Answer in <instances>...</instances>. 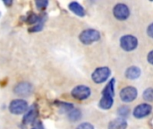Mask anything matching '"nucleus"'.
<instances>
[{"label":"nucleus","instance_id":"423d86ee","mask_svg":"<svg viewBox=\"0 0 153 129\" xmlns=\"http://www.w3.org/2000/svg\"><path fill=\"white\" fill-rule=\"evenodd\" d=\"M137 95H138L137 89L134 86H131V85L123 88L119 93L121 101L124 102H127V103L134 101L137 98Z\"/></svg>","mask_w":153,"mask_h":129},{"label":"nucleus","instance_id":"5701e85b","mask_svg":"<svg viewBox=\"0 0 153 129\" xmlns=\"http://www.w3.org/2000/svg\"><path fill=\"white\" fill-rule=\"evenodd\" d=\"M147 34L149 37L152 38L153 39V22L151 23L149 26H148V29H147Z\"/></svg>","mask_w":153,"mask_h":129},{"label":"nucleus","instance_id":"aec40b11","mask_svg":"<svg viewBox=\"0 0 153 129\" xmlns=\"http://www.w3.org/2000/svg\"><path fill=\"white\" fill-rule=\"evenodd\" d=\"M129 112H130V110L126 106H122L117 110V114L120 116V118H123V119L124 117H126L129 114Z\"/></svg>","mask_w":153,"mask_h":129},{"label":"nucleus","instance_id":"1a4fd4ad","mask_svg":"<svg viewBox=\"0 0 153 129\" xmlns=\"http://www.w3.org/2000/svg\"><path fill=\"white\" fill-rule=\"evenodd\" d=\"M13 92L19 96H28L32 92V85L27 82H22L13 88Z\"/></svg>","mask_w":153,"mask_h":129},{"label":"nucleus","instance_id":"412c9836","mask_svg":"<svg viewBox=\"0 0 153 129\" xmlns=\"http://www.w3.org/2000/svg\"><path fill=\"white\" fill-rule=\"evenodd\" d=\"M35 4L38 9L41 10V9H45L48 6V2L46 0H38V1H35Z\"/></svg>","mask_w":153,"mask_h":129},{"label":"nucleus","instance_id":"f8f14e48","mask_svg":"<svg viewBox=\"0 0 153 129\" xmlns=\"http://www.w3.org/2000/svg\"><path fill=\"white\" fill-rule=\"evenodd\" d=\"M114 104V97L110 95H102L99 106L102 110H109Z\"/></svg>","mask_w":153,"mask_h":129},{"label":"nucleus","instance_id":"4be33fe9","mask_svg":"<svg viewBox=\"0 0 153 129\" xmlns=\"http://www.w3.org/2000/svg\"><path fill=\"white\" fill-rule=\"evenodd\" d=\"M76 129H95L93 125H91V123H88V122H84V123H82L80 124L77 128Z\"/></svg>","mask_w":153,"mask_h":129},{"label":"nucleus","instance_id":"6ab92c4d","mask_svg":"<svg viewBox=\"0 0 153 129\" xmlns=\"http://www.w3.org/2000/svg\"><path fill=\"white\" fill-rule=\"evenodd\" d=\"M143 98L144 99V101L152 102L153 101V88L150 87L148 89H146L143 93Z\"/></svg>","mask_w":153,"mask_h":129},{"label":"nucleus","instance_id":"a211bd4d","mask_svg":"<svg viewBox=\"0 0 153 129\" xmlns=\"http://www.w3.org/2000/svg\"><path fill=\"white\" fill-rule=\"evenodd\" d=\"M39 21H40V16H39L34 13H30V14H28L26 19V22L29 24H37Z\"/></svg>","mask_w":153,"mask_h":129},{"label":"nucleus","instance_id":"f3484780","mask_svg":"<svg viewBox=\"0 0 153 129\" xmlns=\"http://www.w3.org/2000/svg\"><path fill=\"white\" fill-rule=\"evenodd\" d=\"M56 104L58 105L60 111L64 112V113H69L72 110H74V105L71 103H67V102H56Z\"/></svg>","mask_w":153,"mask_h":129},{"label":"nucleus","instance_id":"bb28decb","mask_svg":"<svg viewBox=\"0 0 153 129\" xmlns=\"http://www.w3.org/2000/svg\"><path fill=\"white\" fill-rule=\"evenodd\" d=\"M31 129H36V128H31Z\"/></svg>","mask_w":153,"mask_h":129},{"label":"nucleus","instance_id":"dca6fc26","mask_svg":"<svg viewBox=\"0 0 153 129\" xmlns=\"http://www.w3.org/2000/svg\"><path fill=\"white\" fill-rule=\"evenodd\" d=\"M82 118V111L79 109H74L68 113V119L72 122H76Z\"/></svg>","mask_w":153,"mask_h":129},{"label":"nucleus","instance_id":"0eeeda50","mask_svg":"<svg viewBox=\"0 0 153 129\" xmlns=\"http://www.w3.org/2000/svg\"><path fill=\"white\" fill-rule=\"evenodd\" d=\"M91 89L86 85H77L71 92L72 96L78 101L87 100L91 96Z\"/></svg>","mask_w":153,"mask_h":129},{"label":"nucleus","instance_id":"9b49d317","mask_svg":"<svg viewBox=\"0 0 153 129\" xmlns=\"http://www.w3.org/2000/svg\"><path fill=\"white\" fill-rule=\"evenodd\" d=\"M127 122L123 118H117L113 119L108 124V129H126Z\"/></svg>","mask_w":153,"mask_h":129},{"label":"nucleus","instance_id":"20e7f679","mask_svg":"<svg viewBox=\"0 0 153 129\" xmlns=\"http://www.w3.org/2000/svg\"><path fill=\"white\" fill-rule=\"evenodd\" d=\"M111 71L108 66H100L94 70L91 75V79L95 84H102L110 76Z\"/></svg>","mask_w":153,"mask_h":129},{"label":"nucleus","instance_id":"f257e3e1","mask_svg":"<svg viewBox=\"0 0 153 129\" xmlns=\"http://www.w3.org/2000/svg\"><path fill=\"white\" fill-rule=\"evenodd\" d=\"M100 39V33L94 29H87L82 31L79 35L80 41L84 45H91Z\"/></svg>","mask_w":153,"mask_h":129},{"label":"nucleus","instance_id":"f03ea898","mask_svg":"<svg viewBox=\"0 0 153 129\" xmlns=\"http://www.w3.org/2000/svg\"><path fill=\"white\" fill-rule=\"evenodd\" d=\"M120 47L126 52H131L138 47V40L131 34L124 35L120 38Z\"/></svg>","mask_w":153,"mask_h":129},{"label":"nucleus","instance_id":"9d476101","mask_svg":"<svg viewBox=\"0 0 153 129\" xmlns=\"http://www.w3.org/2000/svg\"><path fill=\"white\" fill-rule=\"evenodd\" d=\"M37 116H38V109L35 105H33L30 108H29L28 110L25 112V114L23 116V119H22L23 124L29 125V124L35 122Z\"/></svg>","mask_w":153,"mask_h":129},{"label":"nucleus","instance_id":"39448f33","mask_svg":"<svg viewBox=\"0 0 153 129\" xmlns=\"http://www.w3.org/2000/svg\"><path fill=\"white\" fill-rule=\"evenodd\" d=\"M130 9L129 7L123 3H118L117 4L114 8H113V14L116 19L119 21H126L129 18L130 16Z\"/></svg>","mask_w":153,"mask_h":129},{"label":"nucleus","instance_id":"ddd939ff","mask_svg":"<svg viewBox=\"0 0 153 129\" xmlns=\"http://www.w3.org/2000/svg\"><path fill=\"white\" fill-rule=\"evenodd\" d=\"M141 75V69L138 66H132L126 71V77L129 80H135Z\"/></svg>","mask_w":153,"mask_h":129},{"label":"nucleus","instance_id":"6e6552de","mask_svg":"<svg viewBox=\"0 0 153 129\" xmlns=\"http://www.w3.org/2000/svg\"><path fill=\"white\" fill-rule=\"evenodd\" d=\"M152 111V106L148 103H142L137 105L133 110V116L135 119H141L149 116Z\"/></svg>","mask_w":153,"mask_h":129},{"label":"nucleus","instance_id":"a878e982","mask_svg":"<svg viewBox=\"0 0 153 129\" xmlns=\"http://www.w3.org/2000/svg\"><path fill=\"white\" fill-rule=\"evenodd\" d=\"M0 16H1V12H0Z\"/></svg>","mask_w":153,"mask_h":129},{"label":"nucleus","instance_id":"4468645a","mask_svg":"<svg viewBox=\"0 0 153 129\" xmlns=\"http://www.w3.org/2000/svg\"><path fill=\"white\" fill-rule=\"evenodd\" d=\"M69 9L76 15L83 17L85 15V10L82 7V5H81L78 2H71L68 5Z\"/></svg>","mask_w":153,"mask_h":129},{"label":"nucleus","instance_id":"b1692460","mask_svg":"<svg viewBox=\"0 0 153 129\" xmlns=\"http://www.w3.org/2000/svg\"><path fill=\"white\" fill-rule=\"evenodd\" d=\"M147 60L151 65H153V50L149 52V54L147 56Z\"/></svg>","mask_w":153,"mask_h":129},{"label":"nucleus","instance_id":"393cba45","mask_svg":"<svg viewBox=\"0 0 153 129\" xmlns=\"http://www.w3.org/2000/svg\"><path fill=\"white\" fill-rule=\"evenodd\" d=\"M4 4L6 5V6H11L12 5V4H13V1H11V0H4Z\"/></svg>","mask_w":153,"mask_h":129},{"label":"nucleus","instance_id":"7ed1b4c3","mask_svg":"<svg viewBox=\"0 0 153 129\" xmlns=\"http://www.w3.org/2000/svg\"><path fill=\"white\" fill-rule=\"evenodd\" d=\"M29 105L28 102L24 100L17 99L13 100L9 104V111L13 115H22L25 114V112L28 110Z\"/></svg>","mask_w":153,"mask_h":129},{"label":"nucleus","instance_id":"2eb2a0df","mask_svg":"<svg viewBox=\"0 0 153 129\" xmlns=\"http://www.w3.org/2000/svg\"><path fill=\"white\" fill-rule=\"evenodd\" d=\"M115 83H116L115 78H112L108 82V84L105 86V88L103 89L102 95H110V96L114 97V95H115Z\"/></svg>","mask_w":153,"mask_h":129}]
</instances>
